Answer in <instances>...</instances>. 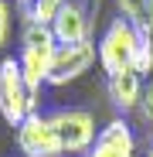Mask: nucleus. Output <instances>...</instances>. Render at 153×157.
<instances>
[{
    "label": "nucleus",
    "mask_w": 153,
    "mask_h": 157,
    "mask_svg": "<svg viewBox=\"0 0 153 157\" xmlns=\"http://www.w3.org/2000/svg\"><path fill=\"white\" fill-rule=\"evenodd\" d=\"M143 89H146L143 78L133 68L106 78V96H109V106L116 109V116H133L136 106H140V99H143Z\"/></svg>",
    "instance_id": "nucleus-9"
},
{
    "label": "nucleus",
    "mask_w": 153,
    "mask_h": 157,
    "mask_svg": "<svg viewBox=\"0 0 153 157\" xmlns=\"http://www.w3.org/2000/svg\"><path fill=\"white\" fill-rule=\"evenodd\" d=\"M85 157H140L136 126L126 116H112L109 123L99 126V137Z\"/></svg>",
    "instance_id": "nucleus-7"
},
{
    "label": "nucleus",
    "mask_w": 153,
    "mask_h": 157,
    "mask_svg": "<svg viewBox=\"0 0 153 157\" xmlns=\"http://www.w3.org/2000/svg\"><path fill=\"white\" fill-rule=\"evenodd\" d=\"M48 28L58 44H82V41H92V34H95V17L89 14L85 0H68Z\"/></svg>",
    "instance_id": "nucleus-8"
},
{
    "label": "nucleus",
    "mask_w": 153,
    "mask_h": 157,
    "mask_svg": "<svg viewBox=\"0 0 153 157\" xmlns=\"http://www.w3.org/2000/svg\"><path fill=\"white\" fill-rule=\"evenodd\" d=\"M95 41H82V44H58L55 51V62H51V75H48V86H71L78 82L85 72H92L95 65Z\"/></svg>",
    "instance_id": "nucleus-6"
},
{
    "label": "nucleus",
    "mask_w": 153,
    "mask_h": 157,
    "mask_svg": "<svg viewBox=\"0 0 153 157\" xmlns=\"http://www.w3.org/2000/svg\"><path fill=\"white\" fill-rule=\"evenodd\" d=\"M143 157H153V137L146 140V154H143Z\"/></svg>",
    "instance_id": "nucleus-15"
},
{
    "label": "nucleus",
    "mask_w": 153,
    "mask_h": 157,
    "mask_svg": "<svg viewBox=\"0 0 153 157\" xmlns=\"http://www.w3.org/2000/svg\"><path fill=\"white\" fill-rule=\"evenodd\" d=\"M133 72L140 78H146L153 72V31L146 24L136 28V51H133Z\"/></svg>",
    "instance_id": "nucleus-10"
},
{
    "label": "nucleus",
    "mask_w": 153,
    "mask_h": 157,
    "mask_svg": "<svg viewBox=\"0 0 153 157\" xmlns=\"http://www.w3.org/2000/svg\"><path fill=\"white\" fill-rule=\"evenodd\" d=\"M31 113H41V92L27 89L17 55H4L0 58V120L17 130Z\"/></svg>",
    "instance_id": "nucleus-2"
},
{
    "label": "nucleus",
    "mask_w": 153,
    "mask_h": 157,
    "mask_svg": "<svg viewBox=\"0 0 153 157\" xmlns=\"http://www.w3.org/2000/svg\"><path fill=\"white\" fill-rule=\"evenodd\" d=\"M58 41L51 34L48 24H20V48H17V62L24 72V82L34 92L48 89V75H51V62H55Z\"/></svg>",
    "instance_id": "nucleus-1"
},
{
    "label": "nucleus",
    "mask_w": 153,
    "mask_h": 157,
    "mask_svg": "<svg viewBox=\"0 0 153 157\" xmlns=\"http://www.w3.org/2000/svg\"><path fill=\"white\" fill-rule=\"evenodd\" d=\"M133 116H136V123L146 130V133L153 137V82L143 89V99H140V106H136V113H133Z\"/></svg>",
    "instance_id": "nucleus-12"
},
{
    "label": "nucleus",
    "mask_w": 153,
    "mask_h": 157,
    "mask_svg": "<svg viewBox=\"0 0 153 157\" xmlns=\"http://www.w3.org/2000/svg\"><path fill=\"white\" fill-rule=\"evenodd\" d=\"M14 4L10 0H0V51L10 44V34H14Z\"/></svg>",
    "instance_id": "nucleus-13"
},
{
    "label": "nucleus",
    "mask_w": 153,
    "mask_h": 157,
    "mask_svg": "<svg viewBox=\"0 0 153 157\" xmlns=\"http://www.w3.org/2000/svg\"><path fill=\"white\" fill-rule=\"evenodd\" d=\"M10 4H20V0H10Z\"/></svg>",
    "instance_id": "nucleus-16"
},
{
    "label": "nucleus",
    "mask_w": 153,
    "mask_h": 157,
    "mask_svg": "<svg viewBox=\"0 0 153 157\" xmlns=\"http://www.w3.org/2000/svg\"><path fill=\"white\" fill-rule=\"evenodd\" d=\"M51 126L58 133V144H61V154L68 157H85L99 137V123H95V113L92 109H82V106H58L48 113Z\"/></svg>",
    "instance_id": "nucleus-3"
},
{
    "label": "nucleus",
    "mask_w": 153,
    "mask_h": 157,
    "mask_svg": "<svg viewBox=\"0 0 153 157\" xmlns=\"http://www.w3.org/2000/svg\"><path fill=\"white\" fill-rule=\"evenodd\" d=\"M133 51H136V28L122 17H112L95 41V58H99V68L106 72V78L133 68Z\"/></svg>",
    "instance_id": "nucleus-4"
},
{
    "label": "nucleus",
    "mask_w": 153,
    "mask_h": 157,
    "mask_svg": "<svg viewBox=\"0 0 153 157\" xmlns=\"http://www.w3.org/2000/svg\"><path fill=\"white\" fill-rule=\"evenodd\" d=\"M146 28L153 31V0H146Z\"/></svg>",
    "instance_id": "nucleus-14"
},
{
    "label": "nucleus",
    "mask_w": 153,
    "mask_h": 157,
    "mask_svg": "<svg viewBox=\"0 0 153 157\" xmlns=\"http://www.w3.org/2000/svg\"><path fill=\"white\" fill-rule=\"evenodd\" d=\"M112 7H116V17L129 21L133 28L146 24V0H112Z\"/></svg>",
    "instance_id": "nucleus-11"
},
{
    "label": "nucleus",
    "mask_w": 153,
    "mask_h": 157,
    "mask_svg": "<svg viewBox=\"0 0 153 157\" xmlns=\"http://www.w3.org/2000/svg\"><path fill=\"white\" fill-rule=\"evenodd\" d=\"M14 144H17L20 157H65L48 113H31L14 130Z\"/></svg>",
    "instance_id": "nucleus-5"
}]
</instances>
